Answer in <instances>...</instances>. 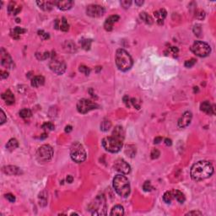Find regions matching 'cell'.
Segmentation results:
<instances>
[{
	"instance_id": "cell-39",
	"label": "cell",
	"mask_w": 216,
	"mask_h": 216,
	"mask_svg": "<svg viewBox=\"0 0 216 216\" xmlns=\"http://www.w3.org/2000/svg\"><path fill=\"white\" fill-rule=\"evenodd\" d=\"M195 16H196V18L198 19V20H202V19H204V17H205V13H204V11H202V10H198V11L196 12Z\"/></svg>"
},
{
	"instance_id": "cell-50",
	"label": "cell",
	"mask_w": 216,
	"mask_h": 216,
	"mask_svg": "<svg viewBox=\"0 0 216 216\" xmlns=\"http://www.w3.org/2000/svg\"><path fill=\"white\" fill-rule=\"evenodd\" d=\"M59 27H60V20L57 19L54 21V28L57 29V30H59Z\"/></svg>"
},
{
	"instance_id": "cell-11",
	"label": "cell",
	"mask_w": 216,
	"mask_h": 216,
	"mask_svg": "<svg viewBox=\"0 0 216 216\" xmlns=\"http://www.w3.org/2000/svg\"><path fill=\"white\" fill-rule=\"evenodd\" d=\"M86 14L90 17L98 18L105 14V9L102 6L98 4H90L86 9Z\"/></svg>"
},
{
	"instance_id": "cell-53",
	"label": "cell",
	"mask_w": 216,
	"mask_h": 216,
	"mask_svg": "<svg viewBox=\"0 0 216 216\" xmlns=\"http://www.w3.org/2000/svg\"><path fill=\"white\" fill-rule=\"evenodd\" d=\"M162 141V138L161 137H156L154 140V144H159V143H160Z\"/></svg>"
},
{
	"instance_id": "cell-40",
	"label": "cell",
	"mask_w": 216,
	"mask_h": 216,
	"mask_svg": "<svg viewBox=\"0 0 216 216\" xmlns=\"http://www.w3.org/2000/svg\"><path fill=\"white\" fill-rule=\"evenodd\" d=\"M131 4H132V1H130V0H122V1H121V5L124 9L129 8Z\"/></svg>"
},
{
	"instance_id": "cell-20",
	"label": "cell",
	"mask_w": 216,
	"mask_h": 216,
	"mask_svg": "<svg viewBox=\"0 0 216 216\" xmlns=\"http://www.w3.org/2000/svg\"><path fill=\"white\" fill-rule=\"evenodd\" d=\"M1 96H2V99L4 100L5 103L7 104V105L10 106V105H13L14 103V100H15L14 96L13 93L9 90L5 91L4 93H3Z\"/></svg>"
},
{
	"instance_id": "cell-35",
	"label": "cell",
	"mask_w": 216,
	"mask_h": 216,
	"mask_svg": "<svg viewBox=\"0 0 216 216\" xmlns=\"http://www.w3.org/2000/svg\"><path fill=\"white\" fill-rule=\"evenodd\" d=\"M91 42H92V40H90V39H83L80 40L81 46L85 50H90Z\"/></svg>"
},
{
	"instance_id": "cell-12",
	"label": "cell",
	"mask_w": 216,
	"mask_h": 216,
	"mask_svg": "<svg viewBox=\"0 0 216 216\" xmlns=\"http://www.w3.org/2000/svg\"><path fill=\"white\" fill-rule=\"evenodd\" d=\"M114 169L122 174H128L131 171V167L124 160L118 159L114 163Z\"/></svg>"
},
{
	"instance_id": "cell-42",
	"label": "cell",
	"mask_w": 216,
	"mask_h": 216,
	"mask_svg": "<svg viewBox=\"0 0 216 216\" xmlns=\"http://www.w3.org/2000/svg\"><path fill=\"white\" fill-rule=\"evenodd\" d=\"M38 35H39V36L41 37L43 40H46V39H48L50 37L48 33H46V32H44L43 31H39V32H38Z\"/></svg>"
},
{
	"instance_id": "cell-29",
	"label": "cell",
	"mask_w": 216,
	"mask_h": 216,
	"mask_svg": "<svg viewBox=\"0 0 216 216\" xmlns=\"http://www.w3.org/2000/svg\"><path fill=\"white\" fill-rule=\"evenodd\" d=\"M47 193L46 191H42L40 194H39V201H40V205L44 207L47 203Z\"/></svg>"
},
{
	"instance_id": "cell-52",
	"label": "cell",
	"mask_w": 216,
	"mask_h": 216,
	"mask_svg": "<svg viewBox=\"0 0 216 216\" xmlns=\"http://www.w3.org/2000/svg\"><path fill=\"white\" fill-rule=\"evenodd\" d=\"M64 130H65V133H68H68H70V132L73 130L72 126H70V125H68V126L65 127V129H64Z\"/></svg>"
},
{
	"instance_id": "cell-32",
	"label": "cell",
	"mask_w": 216,
	"mask_h": 216,
	"mask_svg": "<svg viewBox=\"0 0 216 216\" xmlns=\"http://www.w3.org/2000/svg\"><path fill=\"white\" fill-rule=\"evenodd\" d=\"M173 198H174V196H173L172 191H168L163 195V200L166 203H171Z\"/></svg>"
},
{
	"instance_id": "cell-34",
	"label": "cell",
	"mask_w": 216,
	"mask_h": 216,
	"mask_svg": "<svg viewBox=\"0 0 216 216\" xmlns=\"http://www.w3.org/2000/svg\"><path fill=\"white\" fill-rule=\"evenodd\" d=\"M112 127V122L110 121H103L101 123H100V130L103 131V132H106L108 131Z\"/></svg>"
},
{
	"instance_id": "cell-19",
	"label": "cell",
	"mask_w": 216,
	"mask_h": 216,
	"mask_svg": "<svg viewBox=\"0 0 216 216\" xmlns=\"http://www.w3.org/2000/svg\"><path fill=\"white\" fill-rule=\"evenodd\" d=\"M200 109L203 112L209 114V115H213L214 114V106L211 105L209 101H204L200 105Z\"/></svg>"
},
{
	"instance_id": "cell-43",
	"label": "cell",
	"mask_w": 216,
	"mask_h": 216,
	"mask_svg": "<svg viewBox=\"0 0 216 216\" xmlns=\"http://www.w3.org/2000/svg\"><path fill=\"white\" fill-rule=\"evenodd\" d=\"M150 155H151V158H152L153 160H154V159H157V158L160 155V151H159L158 149H153Z\"/></svg>"
},
{
	"instance_id": "cell-49",
	"label": "cell",
	"mask_w": 216,
	"mask_h": 216,
	"mask_svg": "<svg viewBox=\"0 0 216 216\" xmlns=\"http://www.w3.org/2000/svg\"><path fill=\"white\" fill-rule=\"evenodd\" d=\"M0 76H1V79H6V78L9 77V73L2 70V71L0 72Z\"/></svg>"
},
{
	"instance_id": "cell-18",
	"label": "cell",
	"mask_w": 216,
	"mask_h": 216,
	"mask_svg": "<svg viewBox=\"0 0 216 216\" xmlns=\"http://www.w3.org/2000/svg\"><path fill=\"white\" fill-rule=\"evenodd\" d=\"M55 5L61 10H68L73 7L74 2L70 0H65V1H55Z\"/></svg>"
},
{
	"instance_id": "cell-55",
	"label": "cell",
	"mask_w": 216,
	"mask_h": 216,
	"mask_svg": "<svg viewBox=\"0 0 216 216\" xmlns=\"http://www.w3.org/2000/svg\"><path fill=\"white\" fill-rule=\"evenodd\" d=\"M135 4L137 5H139V6H140V5H142L143 4H144V1H135Z\"/></svg>"
},
{
	"instance_id": "cell-8",
	"label": "cell",
	"mask_w": 216,
	"mask_h": 216,
	"mask_svg": "<svg viewBox=\"0 0 216 216\" xmlns=\"http://www.w3.org/2000/svg\"><path fill=\"white\" fill-rule=\"evenodd\" d=\"M49 68L55 74L61 75L66 70V63L63 59L54 54L52 55V58L49 62Z\"/></svg>"
},
{
	"instance_id": "cell-31",
	"label": "cell",
	"mask_w": 216,
	"mask_h": 216,
	"mask_svg": "<svg viewBox=\"0 0 216 216\" xmlns=\"http://www.w3.org/2000/svg\"><path fill=\"white\" fill-rule=\"evenodd\" d=\"M59 30L63 31V32H66L69 30V25L68 23L66 18L63 17L62 20H60V27H59Z\"/></svg>"
},
{
	"instance_id": "cell-2",
	"label": "cell",
	"mask_w": 216,
	"mask_h": 216,
	"mask_svg": "<svg viewBox=\"0 0 216 216\" xmlns=\"http://www.w3.org/2000/svg\"><path fill=\"white\" fill-rule=\"evenodd\" d=\"M214 173V167L210 162L205 161V160H200V161L195 163L191 168V177L194 181H202L207 179L209 176H211Z\"/></svg>"
},
{
	"instance_id": "cell-25",
	"label": "cell",
	"mask_w": 216,
	"mask_h": 216,
	"mask_svg": "<svg viewBox=\"0 0 216 216\" xmlns=\"http://www.w3.org/2000/svg\"><path fill=\"white\" fill-rule=\"evenodd\" d=\"M19 146V143L17 140L15 139H11L9 140V142L6 144V148L9 150V151H13L15 148H17Z\"/></svg>"
},
{
	"instance_id": "cell-37",
	"label": "cell",
	"mask_w": 216,
	"mask_h": 216,
	"mask_svg": "<svg viewBox=\"0 0 216 216\" xmlns=\"http://www.w3.org/2000/svg\"><path fill=\"white\" fill-rule=\"evenodd\" d=\"M79 70L80 71L81 73H83V74H85L86 75H89L90 73V69L88 67H86L85 65H81L80 66V68H79Z\"/></svg>"
},
{
	"instance_id": "cell-48",
	"label": "cell",
	"mask_w": 216,
	"mask_h": 216,
	"mask_svg": "<svg viewBox=\"0 0 216 216\" xmlns=\"http://www.w3.org/2000/svg\"><path fill=\"white\" fill-rule=\"evenodd\" d=\"M130 100H131V103L134 105V107L136 108V109H140V105H138V104H137L136 99H134V98H132V99H131Z\"/></svg>"
},
{
	"instance_id": "cell-38",
	"label": "cell",
	"mask_w": 216,
	"mask_h": 216,
	"mask_svg": "<svg viewBox=\"0 0 216 216\" xmlns=\"http://www.w3.org/2000/svg\"><path fill=\"white\" fill-rule=\"evenodd\" d=\"M152 188H152V185L150 183V182H148V181L145 182L144 185H143V189H144L145 192H150V191L152 190Z\"/></svg>"
},
{
	"instance_id": "cell-6",
	"label": "cell",
	"mask_w": 216,
	"mask_h": 216,
	"mask_svg": "<svg viewBox=\"0 0 216 216\" xmlns=\"http://www.w3.org/2000/svg\"><path fill=\"white\" fill-rule=\"evenodd\" d=\"M70 156L72 160L76 163H82L86 160V152L83 145L80 143H74L70 148Z\"/></svg>"
},
{
	"instance_id": "cell-41",
	"label": "cell",
	"mask_w": 216,
	"mask_h": 216,
	"mask_svg": "<svg viewBox=\"0 0 216 216\" xmlns=\"http://www.w3.org/2000/svg\"><path fill=\"white\" fill-rule=\"evenodd\" d=\"M195 63H196V60H195V59L194 58L190 59V60L186 61V63H185V67H187V68L193 67Z\"/></svg>"
},
{
	"instance_id": "cell-14",
	"label": "cell",
	"mask_w": 216,
	"mask_h": 216,
	"mask_svg": "<svg viewBox=\"0 0 216 216\" xmlns=\"http://www.w3.org/2000/svg\"><path fill=\"white\" fill-rule=\"evenodd\" d=\"M192 118H193V114L191 112H185L177 122V125L180 128H187L190 124Z\"/></svg>"
},
{
	"instance_id": "cell-30",
	"label": "cell",
	"mask_w": 216,
	"mask_h": 216,
	"mask_svg": "<svg viewBox=\"0 0 216 216\" xmlns=\"http://www.w3.org/2000/svg\"><path fill=\"white\" fill-rule=\"evenodd\" d=\"M140 18L144 22L148 24V25H151L154 22L152 17L150 15H148L147 13H145V12H142V13L140 14Z\"/></svg>"
},
{
	"instance_id": "cell-10",
	"label": "cell",
	"mask_w": 216,
	"mask_h": 216,
	"mask_svg": "<svg viewBox=\"0 0 216 216\" xmlns=\"http://www.w3.org/2000/svg\"><path fill=\"white\" fill-rule=\"evenodd\" d=\"M99 108V106L92 100L88 99H81L77 103V110L79 112L86 114L94 109Z\"/></svg>"
},
{
	"instance_id": "cell-13",
	"label": "cell",
	"mask_w": 216,
	"mask_h": 216,
	"mask_svg": "<svg viewBox=\"0 0 216 216\" xmlns=\"http://www.w3.org/2000/svg\"><path fill=\"white\" fill-rule=\"evenodd\" d=\"M0 57H1V64L6 68H12L14 66V62L10 55L4 48H1L0 51Z\"/></svg>"
},
{
	"instance_id": "cell-28",
	"label": "cell",
	"mask_w": 216,
	"mask_h": 216,
	"mask_svg": "<svg viewBox=\"0 0 216 216\" xmlns=\"http://www.w3.org/2000/svg\"><path fill=\"white\" fill-rule=\"evenodd\" d=\"M125 154L131 158L134 157L136 154V147L134 145H127L125 148Z\"/></svg>"
},
{
	"instance_id": "cell-16",
	"label": "cell",
	"mask_w": 216,
	"mask_h": 216,
	"mask_svg": "<svg viewBox=\"0 0 216 216\" xmlns=\"http://www.w3.org/2000/svg\"><path fill=\"white\" fill-rule=\"evenodd\" d=\"M3 171L5 174L9 176L14 175H20L22 173L21 170L19 167L15 166H7L3 167Z\"/></svg>"
},
{
	"instance_id": "cell-51",
	"label": "cell",
	"mask_w": 216,
	"mask_h": 216,
	"mask_svg": "<svg viewBox=\"0 0 216 216\" xmlns=\"http://www.w3.org/2000/svg\"><path fill=\"white\" fill-rule=\"evenodd\" d=\"M66 181H67L68 183H72L73 181H74V177H73L72 176L68 175L67 176V178H66Z\"/></svg>"
},
{
	"instance_id": "cell-27",
	"label": "cell",
	"mask_w": 216,
	"mask_h": 216,
	"mask_svg": "<svg viewBox=\"0 0 216 216\" xmlns=\"http://www.w3.org/2000/svg\"><path fill=\"white\" fill-rule=\"evenodd\" d=\"M111 215H123L124 214V208L121 205H116L112 208L111 211Z\"/></svg>"
},
{
	"instance_id": "cell-21",
	"label": "cell",
	"mask_w": 216,
	"mask_h": 216,
	"mask_svg": "<svg viewBox=\"0 0 216 216\" xmlns=\"http://www.w3.org/2000/svg\"><path fill=\"white\" fill-rule=\"evenodd\" d=\"M166 14L167 12L166 11V9H159L158 11H155V12L154 13V15L157 18L158 24H160V25L163 24V20L166 17Z\"/></svg>"
},
{
	"instance_id": "cell-44",
	"label": "cell",
	"mask_w": 216,
	"mask_h": 216,
	"mask_svg": "<svg viewBox=\"0 0 216 216\" xmlns=\"http://www.w3.org/2000/svg\"><path fill=\"white\" fill-rule=\"evenodd\" d=\"M5 198H6L7 200H9L10 202H14L15 201V197H14L12 194H5Z\"/></svg>"
},
{
	"instance_id": "cell-7",
	"label": "cell",
	"mask_w": 216,
	"mask_h": 216,
	"mask_svg": "<svg viewBox=\"0 0 216 216\" xmlns=\"http://www.w3.org/2000/svg\"><path fill=\"white\" fill-rule=\"evenodd\" d=\"M191 51L198 57L204 58V57L208 56L209 53L211 52V47L206 42L197 40L191 46Z\"/></svg>"
},
{
	"instance_id": "cell-5",
	"label": "cell",
	"mask_w": 216,
	"mask_h": 216,
	"mask_svg": "<svg viewBox=\"0 0 216 216\" xmlns=\"http://www.w3.org/2000/svg\"><path fill=\"white\" fill-rule=\"evenodd\" d=\"M106 201L103 195H98L89 205V211L92 215H106Z\"/></svg>"
},
{
	"instance_id": "cell-57",
	"label": "cell",
	"mask_w": 216,
	"mask_h": 216,
	"mask_svg": "<svg viewBox=\"0 0 216 216\" xmlns=\"http://www.w3.org/2000/svg\"><path fill=\"white\" fill-rule=\"evenodd\" d=\"M16 20H17V22H20V19H17Z\"/></svg>"
},
{
	"instance_id": "cell-56",
	"label": "cell",
	"mask_w": 216,
	"mask_h": 216,
	"mask_svg": "<svg viewBox=\"0 0 216 216\" xmlns=\"http://www.w3.org/2000/svg\"><path fill=\"white\" fill-rule=\"evenodd\" d=\"M46 137H47V134H43L40 137V140H44V139H46Z\"/></svg>"
},
{
	"instance_id": "cell-46",
	"label": "cell",
	"mask_w": 216,
	"mask_h": 216,
	"mask_svg": "<svg viewBox=\"0 0 216 216\" xmlns=\"http://www.w3.org/2000/svg\"><path fill=\"white\" fill-rule=\"evenodd\" d=\"M130 100L131 99L128 96V95H125V96L123 97V101H124V103H125V105H126L128 107L130 106V102H131Z\"/></svg>"
},
{
	"instance_id": "cell-3",
	"label": "cell",
	"mask_w": 216,
	"mask_h": 216,
	"mask_svg": "<svg viewBox=\"0 0 216 216\" xmlns=\"http://www.w3.org/2000/svg\"><path fill=\"white\" fill-rule=\"evenodd\" d=\"M113 188L117 194L122 198H127L130 194V183L125 176H116L113 179Z\"/></svg>"
},
{
	"instance_id": "cell-24",
	"label": "cell",
	"mask_w": 216,
	"mask_h": 216,
	"mask_svg": "<svg viewBox=\"0 0 216 216\" xmlns=\"http://www.w3.org/2000/svg\"><path fill=\"white\" fill-rule=\"evenodd\" d=\"M172 193H173L174 198H176V200L177 202H179L180 203H183L185 202L186 198H185L184 194H182L181 191H179V190H172Z\"/></svg>"
},
{
	"instance_id": "cell-26",
	"label": "cell",
	"mask_w": 216,
	"mask_h": 216,
	"mask_svg": "<svg viewBox=\"0 0 216 216\" xmlns=\"http://www.w3.org/2000/svg\"><path fill=\"white\" fill-rule=\"evenodd\" d=\"M25 32H26V30L22 29V28H20V27H15L14 30H12V32H11V36H13L14 38H15V39H19L20 35L24 34Z\"/></svg>"
},
{
	"instance_id": "cell-22",
	"label": "cell",
	"mask_w": 216,
	"mask_h": 216,
	"mask_svg": "<svg viewBox=\"0 0 216 216\" xmlns=\"http://www.w3.org/2000/svg\"><path fill=\"white\" fill-rule=\"evenodd\" d=\"M45 83V79L44 77L41 76V75H38V76L33 77L32 79V87H35L37 88L39 86H41L44 85Z\"/></svg>"
},
{
	"instance_id": "cell-36",
	"label": "cell",
	"mask_w": 216,
	"mask_h": 216,
	"mask_svg": "<svg viewBox=\"0 0 216 216\" xmlns=\"http://www.w3.org/2000/svg\"><path fill=\"white\" fill-rule=\"evenodd\" d=\"M41 128H43V129H45V130H53L54 128H55V126H54L53 124L52 123V122H45Z\"/></svg>"
},
{
	"instance_id": "cell-23",
	"label": "cell",
	"mask_w": 216,
	"mask_h": 216,
	"mask_svg": "<svg viewBox=\"0 0 216 216\" xmlns=\"http://www.w3.org/2000/svg\"><path fill=\"white\" fill-rule=\"evenodd\" d=\"M16 4L14 2H10L9 3V6H8V12L10 14H17L20 13V11H21V6H18V7H15Z\"/></svg>"
},
{
	"instance_id": "cell-54",
	"label": "cell",
	"mask_w": 216,
	"mask_h": 216,
	"mask_svg": "<svg viewBox=\"0 0 216 216\" xmlns=\"http://www.w3.org/2000/svg\"><path fill=\"white\" fill-rule=\"evenodd\" d=\"M165 144H166V145H167V146H171V144H172V141H171V140H170V139H166V140H165Z\"/></svg>"
},
{
	"instance_id": "cell-17",
	"label": "cell",
	"mask_w": 216,
	"mask_h": 216,
	"mask_svg": "<svg viewBox=\"0 0 216 216\" xmlns=\"http://www.w3.org/2000/svg\"><path fill=\"white\" fill-rule=\"evenodd\" d=\"M39 8L44 11H50L53 9L55 5V1H37L36 2Z\"/></svg>"
},
{
	"instance_id": "cell-15",
	"label": "cell",
	"mask_w": 216,
	"mask_h": 216,
	"mask_svg": "<svg viewBox=\"0 0 216 216\" xmlns=\"http://www.w3.org/2000/svg\"><path fill=\"white\" fill-rule=\"evenodd\" d=\"M119 19H120V17H119L118 15H117V14H115V15H111L110 17H108V18L106 19V20L105 21V24H104V28H105V30L107 31V32L112 31L114 23L117 22V21L119 20Z\"/></svg>"
},
{
	"instance_id": "cell-1",
	"label": "cell",
	"mask_w": 216,
	"mask_h": 216,
	"mask_svg": "<svg viewBox=\"0 0 216 216\" xmlns=\"http://www.w3.org/2000/svg\"><path fill=\"white\" fill-rule=\"evenodd\" d=\"M124 130L122 127L117 126L110 137H106L102 140V146L104 148L111 153H117L121 150L122 142L124 140Z\"/></svg>"
},
{
	"instance_id": "cell-47",
	"label": "cell",
	"mask_w": 216,
	"mask_h": 216,
	"mask_svg": "<svg viewBox=\"0 0 216 216\" xmlns=\"http://www.w3.org/2000/svg\"><path fill=\"white\" fill-rule=\"evenodd\" d=\"M186 215H202V213L198 211H191L186 214Z\"/></svg>"
},
{
	"instance_id": "cell-4",
	"label": "cell",
	"mask_w": 216,
	"mask_h": 216,
	"mask_svg": "<svg viewBox=\"0 0 216 216\" xmlns=\"http://www.w3.org/2000/svg\"><path fill=\"white\" fill-rule=\"evenodd\" d=\"M115 61L119 70L126 72L133 66V59L129 53L124 49H118L116 52Z\"/></svg>"
},
{
	"instance_id": "cell-33",
	"label": "cell",
	"mask_w": 216,
	"mask_h": 216,
	"mask_svg": "<svg viewBox=\"0 0 216 216\" xmlns=\"http://www.w3.org/2000/svg\"><path fill=\"white\" fill-rule=\"evenodd\" d=\"M32 111L30 109H27V108H24L22 110H20V116L22 118H29V117H32Z\"/></svg>"
},
{
	"instance_id": "cell-9",
	"label": "cell",
	"mask_w": 216,
	"mask_h": 216,
	"mask_svg": "<svg viewBox=\"0 0 216 216\" xmlns=\"http://www.w3.org/2000/svg\"><path fill=\"white\" fill-rule=\"evenodd\" d=\"M53 155V149L48 144L40 146L36 151V157L39 161L46 162L50 160Z\"/></svg>"
},
{
	"instance_id": "cell-45",
	"label": "cell",
	"mask_w": 216,
	"mask_h": 216,
	"mask_svg": "<svg viewBox=\"0 0 216 216\" xmlns=\"http://www.w3.org/2000/svg\"><path fill=\"white\" fill-rule=\"evenodd\" d=\"M1 121H0V124L2 125V124H4V123L5 122H6V120H7V117H6V116H5V114L4 112V111L3 110H1Z\"/></svg>"
}]
</instances>
